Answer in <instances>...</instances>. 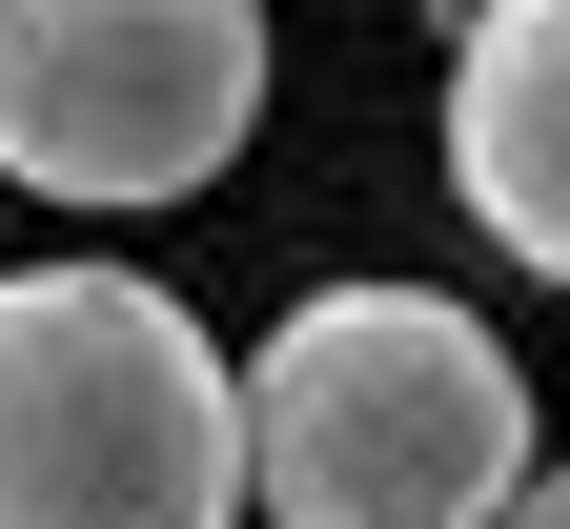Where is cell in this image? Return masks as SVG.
Listing matches in <instances>:
<instances>
[{
    "mask_svg": "<svg viewBox=\"0 0 570 529\" xmlns=\"http://www.w3.org/2000/svg\"><path fill=\"white\" fill-rule=\"evenodd\" d=\"M225 428L285 529H489L530 469V366L449 285H306L265 366H225Z\"/></svg>",
    "mask_w": 570,
    "mask_h": 529,
    "instance_id": "1",
    "label": "cell"
},
{
    "mask_svg": "<svg viewBox=\"0 0 570 529\" xmlns=\"http://www.w3.org/2000/svg\"><path fill=\"white\" fill-rule=\"evenodd\" d=\"M0 529H245V428L142 265H0Z\"/></svg>",
    "mask_w": 570,
    "mask_h": 529,
    "instance_id": "2",
    "label": "cell"
},
{
    "mask_svg": "<svg viewBox=\"0 0 570 529\" xmlns=\"http://www.w3.org/2000/svg\"><path fill=\"white\" fill-rule=\"evenodd\" d=\"M265 123V0H0V184L204 204Z\"/></svg>",
    "mask_w": 570,
    "mask_h": 529,
    "instance_id": "3",
    "label": "cell"
},
{
    "mask_svg": "<svg viewBox=\"0 0 570 529\" xmlns=\"http://www.w3.org/2000/svg\"><path fill=\"white\" fill-rule=\"evenodd\" d=\"M449 204L570 285V0H469L449 21Z\"/></svg>",
    "mask_w": 570,
    "mask_h": 529,
    "instance_id": "4",
    "label": "cell"
},
{
    "mask_svg": "<svg viewBox=\"0 0 570 529\" xmlns=\"http://www.w3.org/2000/svg\"><path fill=\"white\" fill-rule=\"evenodd\" d=\"M489 529H570V469H510V509H489Z\"/></svg>",
    "mask_w": 570,
    "mask_h": 529,
    "instance_id": "5",
    "label": "cell"
},
{
    "mask_svg": "<svg viewBox=\"0 0 570 529\" xmlns=\"http://www.w3.org/2000/svg\"><path fill=\"white\" fill-rule=\"evenodd\" d=\"M0 265H21V245H0Z\"/></svg>",
    "mask_w": 570,
    "mask_h": 529,
    "instance_id": "6",
    "label": "cell"
}]
</instances>
